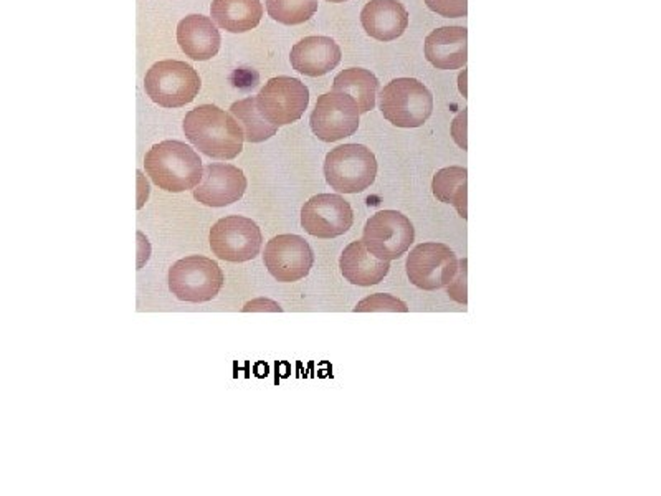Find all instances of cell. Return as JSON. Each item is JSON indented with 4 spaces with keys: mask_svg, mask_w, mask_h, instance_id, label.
Instances as JSON below:
<instances>
[{
    "mask_svg": "<svg viewBox=\"0 0 661 496\" xmlns=\"http://www.w3.org/2000/svg\"><path fill=\"white\" fill-rule=\"evenodd\" d=\"M184 133L202 154L212 159H235L244 149V133L235 118L214 104L189 111Z\"/></svg>",
    "mask_w": 661,
    "mask_h": 496,
    "instance_id": "cell-1",
    "label": "cell"
},
{
    "mask_svg": "<svg viewBox=\"0 0 661 496\" xmlns=\"http://www.w3.org/2000/svg\"><path fill=\"white\" fill-rule=\"evenodd\" d=\"M145 169L151 181L167 193L192 191L202 179V159L181 141H164L145 156Z\"/></svg>",
    "mask_w": 661,
    "mask_h": 496,
    "instance_id": "cell-2",
    "label": "cell"
},
{
    "mask_svg": "<svg viewBox=\"0 0 661 496\" xmlns=\"http://www.w3.org/2000/svg\"><path fill=\"white\" fill-rule=\"evenodd\" d=\"M384 118L397 128H420L434 111V96L416 78H397L384 86L379 96Z\"/></svg>",
    "mask_w": 661,
    "mask_h": 496,
    "instance_id": "cell-3",
    "label": "cell"
},
{
    "mask_svg": "<svg viewBox=\"0 0 661 496\" xmlns=\"http://www.w3.org/2000/svg\"><path fill=\"white\" fill-rule=\"evenodd\" d=\"M377 175V159L361 144H345L327 153L325 177L339 193H359L369 189Z\"/></svg>",
    "mask_w": 661,
    "mask_h": 496,
    "instance_id": "cell-4",
    "label": "cell"
},
{
    "mask_svg": "<svg viewBox=\"0 0 661 496\" xmlns=\"http://www.w3.org/2000/svg\"><path fill=\"white\" fill-rule=\"evenodd\" d=\"M200 76L194 66L177 60L157 62L145 74L147 96L164 108H182L200 92Z\"/></svg>",
    "mask_w": 661,
    "mask_h": 496,
    "instance_id": "cell-5",
    "label": "cell"
},
{
    "mask_svg": "<svg viewBox=\"0 0 661 496\" xmlns=\"http://www.w3.org/2000/svg\"><path fill=\"white\" fill-rule=\"evenodd\" d=\"M169 290L181 302L205 303L214 300L224 286V272L217 262L192 255L175 262L167 275Z\"/></svg>",
    "mask_w": 661,
    "mask_h": 496,
    "instance_id": "cell-6",
    "label": "cell"
},
{
    "mask_svg": "<svg viewBox=\"0 0 661 496\" xmlns=\"http://www.w3.org/2000/svg\"><path fill=\"white\" fill-rule=\"evenodd\" d=\"M255 102L263 118L275 126L293 124L308 108L309 90L305 83L291 76H276L268 80Z\"/></svg>",
    "mask_w": 661,
    "mask_h": 496,
    "instance_id": "cell-7",
    "label": "cell"
},
{
    "mask_svg": "<svg viewBox=\"0 0 661 496\" xmlns=\"http://www.w3.org/2000/svg\"><path fill=\"white\" fill-rule=\"evenodd\" d=\"M262 243L260 227L242 215L220 219L210 230V248L214 255L230 263H244L258 257Z\"/></svg>",
    "mask_w": 661,
    "mask_h": 496,
    "instance_id": "cell-8",
    "label": "cell"
},
{
    "mask_svg": "<svg viewBox=\"0 0 661 496\" xmlns=\"http://www.w3.org/2000/svg\"><path fill=\"white\" fill-rule=\"evenodd\" d=\"M363 240L374 257L390 262L407 253L416 240V230L402 212L381 211L366 223Z\"/></svg>",
    "mask_w": 661,
    "mask_h": 496,
    "instance_id": "cell-9",
    "label": "cell"
},
{
    "mask_svg": "<svg viewBox=\"0 0 661 496\" xmlns=\"http://www.w3.org/2000/svg\"><path fill=\"white\" fill-rule=\"evenodd\" d=\"M359 114L353 96L341 92L325 93L317 98L309 124L317 139L336 143L357 133Z\"/></svg>",
    "mask_w": 661,
    "mask_h": 496,
    "instance_id": "cell-10",
    "label": "cell"
},
{
    "mask_svg": "<svg viewBox=\"0 0 661 496\" xmlns=\"http://www.w3.org/2000/svg\"><path fill=\"white\" fill-rule=\"evenodd\" d=\"M456 255L444 243H420L407 258L408 280L424 292H434L448 285L456 275Z\"/></svg>",
    "mask_w": 661,
    "mask_h": 496,
    "instance_id": "cell-11",
    "label": "cell"
},
{
    "mask_svg": "<svg viewBox=\"0 0 661 496\" xmlns=\"http://www.w3.org/2000/svg\"><path fill=\"white\" fill-rule=\"evenodd\" d=\"M263 262L276 282L293 283L309 275L315 265V253L303 237L286 233L266 243Z\"/></svg>",
    "mask_w": 661,
    "mask_h": 496,
    "instance_id": "cell-12",
    "label": "cell"
},
{
    "mask_svg": "<svg viewBox=\"0 0 661 496\" xmlns=\"http://www.w3.org/2000/svg\"><path fill=\"white\" fill-rule=\"evenodd\" d=\"M354 212L339 193H319L301 209V225L316 239H336L353 227Z\"/></svg>",
    "mask_w": 661,
    "mask_h": 496,
    "instance_id": "cell-13",
    "label": "cell"
},
{
    "mask_svg": "<svg viewBox=\"0 0 661 496\" xmlns=\"http://www.w3.org/2000/svg\"><path fill=\"white\" fill-rule=\"evenodd\" d=\"M246 185L242 169L226 163H214L204 167L199 184L192 189V197L207 207H225L244 197Z\"/></svg>",
    "mask_w": 661,
    "mask_h": 496,
    "instance_id": "cell-14",
    "label": "cell"
},
{
    "mask_svg": "<svg viewBox=\"0 0 661 496\" xmlns=\"http://www.w3.org/2000/svg\"><path fill=\"white\" fill-rule=\"evenodd\" d=\"M341 48L331 37H306L291 48V66L306 76H323L341 64Z\"/></svg>",
    "mask_w": 661,
    "mask_h": 496,
    "instance_id": "cell-15",
    "label": "cell"
},
{
    "mask_svg": "<svg viewBox=\"0 0 661 496\" xmlns=\"http://www.w3.org/2000/svg\"><path fill=\"white\" fill-rule=\"evenodd\" d=\"M361 24L374 40L392 42L407 30V9L399 0H371L361 12Z\"/></svg>",
    "mask_w": 661,
    "mask_h": 496,
    "instance_id": "cell-16",
    "label": "cell"
},
{
    "mask_svg": "<svg viewBox=\"0 0 661 496\" xmlns=\"http://www.w3.org/2000/svg\"><path fill=\"white\" fill-rule=\"evenodd\" d=\"M426 56L440 70H458L468 62V30L465 27H442L426 38Z\"/></svg>",
    "mask_w": 661,
    "mask_h": 496,
    "instance_id": "cell-17",
    "label": "cell"
},
{
    "mask_svg": "<svg viewBox=\"0 0 661 496\" xmlns=\"http://www.w3.org/2000/svg\"><path fill=\"white\" fill-rule=\"evenodd\" d=\"M177 42L185 55L195 62H205L220 50V32L215 24L199 14L187 15L177 25Z\"/></svg>",
    "mask_w": 661,
    "mask_h": 496,
    "instance_id": "cell-18",
    "label": "cell"
},
{
    "mask_svg": "<svg viewBox=\"0 0 661 496\" xmlns=\"http://www.w3.org/2000/svg\"><path fill=\"white\" fill-rule=\"evenodd\" d=\"M339 267L349 283L357 286L379 285L387 276L390 263L387 260L374 257L366 247L364 240H357L345 248L339 258Z\"/></svg>",
    "mask_w": 661,
    "mask_h": 496,
    "instance_id": "cell-19",
    "label": "cell"
},
{
    "mask_svg": "<svg viewBox=\"0 0 661 496\" xmlns=\"http://www.w3.org/2000/svg\"><path fill=\"white\" fill-rule=\"evenodd\" d=\"M210 14L218 27L232 34H244L258 27L263 5L260 0H212Z\"/></svg>",
    "mask_w": 661,
    "mask_h": 496,
    "instance_id": "cell-20",
    "label": "cell"
},
{
    "mask_svg": "<svg viewBox=\"0 0 661 496\" xmlns=\"http://www.w3.org/2000/svg\"><path fill=\"white\" fill-rule=\"evenodd\" d=\"M333 92L353 96L359 113H369L376 108V96L379 92L377 76L366 68H347L335 78Z\"/></svg>",
    "mask_w": 661,
    "mask_h": 496,
    "instance_id": "cell-21",
    "label": "cell"
},
{
    "mask_svg": "<svg viewBox=\"0 0 661 496\" xmlns=\"http://www.w3.org/2000/svg\"><path fill=\"white\" fill-rule=\"evenodd\" d=\"M432 189L440 203H452L465 221L468 219V171L465 167H445L434 175Z\"/></svg>",
    "mask_w": 661,
    "mask_h": 496,
    "instance_id": "cell-22",
    "label": "cell"
},
{
    "mask_svg": "<svg viewBox=\"0 0 661 496\" xmlns=\"http://www.w3.org/2000/svg\"><path fill=\"white\" fill-rule=\"evenodd\" d=\"M230 114L235 118L244 133V139L248 143H263L278 133V126L263 118L255 102V96L234 103L230 106Z\"/></svg>",
    "mask_w": 661,
    "mask_h": 496,
    "instance_id": "cell-23",
    "label": "cell"
},
{
    "mask_svg": "<svg viewBox=\"0 0 661 496\" xmlns=\"http://www.w3.org/2000/svg\"><path fill=\"white\" fill-rule=\"evenodd\" d=\"M270 17L283 25H299L317 12V0H266Z\"/></svg>",
    "mask_w": 661,
    "mask_h": 496,
    "instance_id": "cell-24",
    "label": "cell"
},
{
    "mask_svg": "<svg viewBox=\"0 0 661 496\" xmlns=\"http://www.w3.org/2000/svg\"><path fill=\"white\" fill-rule=\"evenodd\" d=\"M356 312H407L408 306L406 302L399 300L397 296L387 293H376L364 298L361 303L354 308Z\"/></svg>",
    "mask_w": 661,
    "mask_h": 496,
    "instance_id": "cell-25",
    "label": "cell"
},
{
    "mask_svg": "<svg viewBox=\"0 0 661 496\" xmlns=\"http://www.w3.org/2000/svg\"><path fill=\"white\" fill-rule=\"evenodd\" d=\"M426 7L448 19H460L468 14V0H426Z\"/></svg>",
    "mask_w": 661,
    "mask_h": 496,
    "instance_id": "cell-26",
    "label": "cell"
},
{
    "mask_svg": "<svg viewBox=\"0 0 661 496\" xmlns=\"http://www.w3.org/2000/svg\"><path fill=\"white\" fill-rule=\"evenodd\" d=\"M466 275H468V260L463 258L462 262H458V270H456V275L453 278L452 282L446 285V293L448 296L458 302V303L466 304L468 303V296H466Z\"/></svg>",
    "mask_w": 661,
    "mask_h": 496,
    "instance_id": "cell-27",
    "label": "cell"
},
{
    "mask_svg": "<svg viewBox=\"0 0 661 496\" xmlns=\"http://www.w3.org/2000/svg\"><path fill=\"white\" fill-rule=\"evenodd\" d=\"M327 2H333V4H341V2H346V0H327Z\"/></svg>",
    "mask_w": 661,
    "mask_h": 496,
    "instance_id": "cell-28",
    "label": "cell"
}]
</instances>
